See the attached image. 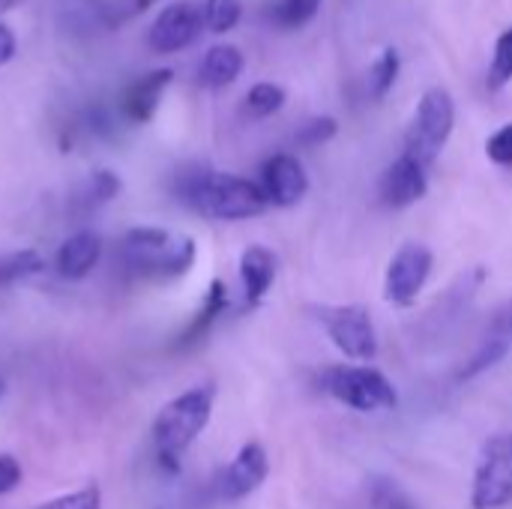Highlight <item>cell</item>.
<instances>
[{
  "mask_svg": "<svg viewBox=\"0 0 512 509\" xmlns=\"http://www.w3.org/2000/svg\"><path fill=\"white\" fill-rule=\"evenodd\" d=\"M177 195L201 216L219 222H240L267 210V198L258 183L207 168L183 174Z\"/></svg>",
  "mask_w": 512,
  "mask_h": 509,
  "instance_id": "cell-1",
  "label": "cell"
},
{
  "mask_svg": "<svg viewBox=\"0 0 512 509\" xmlns=\"http://www.w3.org/2000/svg\"><path fill=\"white\" fill-rule=\"evenodd\" d=\"M213 402H216V390L210 384L192 387L183 396L171 399L156 423H153V441H156V453H159V465L168 468L171 474L180 471V453L195 444V438L207 429L210 417H213Z\"/></svg>",
  "mask_w": 512,
  "mask_h": 509,
  "instance_id": "cell-2",
  "label": "cell"
},
{
  "mask_svg": "<svg viewBox=\"0 0 512 509\" xmlns=\"http://www.w3.org/2000/svg\"><path fill=\"white\" fill-rule=\"evenodd\" d=\"M198 246L186 234L165 228H129L123 237V261L144 279H180L192 270Z\"/></svg>",
  "mask_w": 512,
  "mask_h": 509,
  "instance_id": "cell-3",
  "label": "cell"
},
{
  "mask_svg": "<svg viewBox=\"0 0 512 509\" xmlns=\"http://www.w3.org/2000/svg\"><path fill=\"white\" fill-rule=\"evenodd\" d=\"M318 384L327 396L336 402L360 411V414H375V411H390L396 408L399 396L393 384L369 366H330L318 375Z\"/></svg>",
  "mask_w": 512,
  "mask_h": 509,
  "instance_id": "cell-4",
  "label": "cell"
},
{
  "mask_svg": "<svg viewBox=\"0 0 512 509\" xmlns=\"http://www.w3.org/2000/svg\"><path fill=\"white\" fill-rule=\"evenodd\" d=\"M453 126H456V105H453V96L441 87H432L420 105H417V114L405 132V156L417 159L423 168H429L438 153L444 150V144L450 141L453 135Z\"/></svg>",
  "mask_w": 512,
  "mask_h": 509,
  "instance_id": "cell-5",
  "label": "cell"
},
{
  "mask_svg": "<svg viewBox=\"0 0 512 509\" xmlns=\"http://www.w3.org/2000/svg\"><path fill=\"white\" fill-rule=\"evenodd\" d=\"M315 321L324 327L330 342L339 354H345L354 363H369L378 354V336L375 324L366 306L348 303V306H315Z\"/></svg>",
  "mask_w": 512,
  "mask_h": 509,
  "instance_id": "cell-6",
  "label": "cell"
},
{
  "mask_svg": "<svg viewBox=\"0 0 512 509\" xmlns=\"http://www.w3.org/2000/svg\"><path fill=\"white\" fill-rule=\"evenodd\" d=\"M512 504V432L492 435L477 459L471 507L504 509Z\"/></svg>",
  "mask_w": 512,
  "mask_h": 509,
  "instance_id": "cell-7",
  "label": "cell"
},
{
  "mask_svg": "<svg viewBox=\"0 0 512 509\" xmlns=\"http://www.w3.org/2000/svg\"><path fill=\"white\" fill-rule=\"evenodd\" d=\"M432 273V252L423 243H405L387 264L384 297L393 306H414Z\"/></svg>",
  "mask_w": 512,
  "mask_h": 509,
  "instance_id": "cell-8",
  "label": "cell"
},
{
  "mask_svg": "<svg viewBox=\"0 0 512 509\" xmlns=\"http://www.w3.org/2000/svg\"><path fill=\"white\" fill-rule=\"evenodd\" d=\"M204 33V12L195 0L168 3L147 30V45L156 54H177Z\"/></svg>",
  "mask_w": 512,
  "mask_h": 509,
  "instance_id": "cell-9",
  "label": "cell"
},
{
  "mask_svg": "<svg viewBox=\"0 0 512 509\" xmlns=\"http://www.w3.org/2000/svg\"><path fill=\"white\" fill-rule=\"evenodd\" d=\"M261 192L267 198V204H276V207H294L306 189H309V177L300 165L297 156L291 153H276L264 162L261 168Z\"/></svg>",
  "mask_w": 512,
  "mask_h": 509,
  "instance_id": "cell-10",
  "label": "cell"
},
{
  "mask_svg": "<svg viewBox=\"0 0 512 509\" xmlns=\"http://www.w3.org/2000/svg\"><path fill=\"white\" fill-rule=\"evenodd\" d=\"M426 189H429L426 168H423L417 159L405 156V153L384 171L381 186H378L381 204H384V207H393V210L411 207L414 201H420V198L426 195Z\"/></svg>",
  "mask_w": 512,
  "mask_h": 509,
  "instance_id": "cell-11",
  "label": "cell"
},
{
  "mask_svg": "<svg viewBox=\"0 0 512 509\" xmlns=\"http://www.w3.org/2000/svg\"><path fill=\"white\" fill-rule=\"evenodd\" d=\"M270 474V462H267V453L261 444H246L234 462L228 465V471L222 474V498L228 501H240V498H249L252 492L261 489V483L267 480Z\"/></svg>",
  "mask_w": 512,
  "mask_h": 509,
  "instance_id": "cell-12",
  "label": "cell"
},
{
  "mask_svg": "<svg viewBox=\"0 0 512 509\" xmlns=\"http://www.w3.org/2000/svg\"><path fill=\"white\" fill-rule=\"evenodd\" d=\"M171 78H174V69H168V66L165 69H150L147 75L135 78L126 87V93H123V114L132 123L153 120V114H156V108H159L168 84H171Z\"/></svg>",
  "mask_w": 512,
  "mask_h": 509,
  "instance_id": "cell-13",
  "label": "cell"
},
{
  "mask_svg": "<svg viewBox=\"0 0 512 509\" xmlns=\"http://www.w3.org/2000/svg\"><path fill=\"white\" fill-rule=\"evenodd\" d=\"M102 258V240L93 231H78L72 234L60 249H57V273L63 279H84Z\"/></svg>",
  "mask_w": 512,
  "mask_h": 509,
  "instance_id": "cell-14",
  "label": "cell"
},
{
  "mask_svg": "<svg viewBox=\"0 0 512 509\" xmlns=\"http://www.w3.org/2000/svg\"><path fill=\"white\" fill-rule=\"evenodd\" d=\"M240 279H243V291H246V303L249 306H258L273 279H276V255L264 246H249L243 255H240Z\"/></svg>",
  "mask_w": 512,
  "mask_h": 509,
  "instance_id": "cell-15",
  "label": "cell"
},
{
  "mask_svg": "<svg viewBox=\"0 0 512 509\" xmlns=\"http://www.w3.org/2000/svg\"><path fill=\"white\" fill-rule=\"evenodd\" d=\"M243 72V54L234 45H213L207 48V54L201 57L198 66V81L204 87H228L240 78Z\"/></svg>",
  "mask_w": 512,
  "mask_h": 509,
  "instance_id": "cell-16",
  "label": "cell"
},
{
  "mask_svg": "<svg viewBox=\"0 0 512 509\" xmlns=\"http://www.w3.org/2000/svg\"><path fill=\"white\" fill-rule=\"evenodd\" d=\"M399 69H402V60H399V51L396 48H384L381 57L369 66V75H366V93L372 99H384L396 78H399Z\"/></svg>",
  "mask_w": 512,
  "mask_h": 509,
  "instance_id": "cell-17",
  "label": "cell"
},
{
  "mask_svg": "<svg viewBox=\"0 0 512 509\" xmlns=\"http://www.w3.org/2000/svg\"><path fill=\"white\" fill-rule=\"evenodd\" d=\"M225 306H228V288H225V282H210V291H207V300H204V306L198 309V318L186 327V333H183V345H189V342H198V336H204L207 333V327L225 312Z\"/></svg>",
  "mask_w": 512,
  "mask_h": 509,
  "instance_id": "cell-18",
  "label": "cell"
},
{
  "mask_svg": "<svg viewBox=\"0 0 512 509\" xmlns=\"http://www.w3.org/2000/svg\"><path fill=\"white\" fill-rule=\"evenodd\" d=\"M201 12H204V30L228 33V30H234L240 24L243 3L240 0H204Z\"/></svg>",
  "mask_w": 512,
  "mask_h": 509,
  "instance_id": "cell-19",
  "label": "cell"
},
{
  "mask_svg": "<svg viewBox=\"0 0 512 509\" xmlns=\"http://www.w3.org/2000/svg\"><path fill=\"white\" fill-rule=\"evenodd\" d=\"M282 105H285V90L279 84H273V81H258L246 93V102H243L246 114H252V117H270Z\"/></svg>",
  "mask_w": 512,
  "mask_h": 509,
  "instance_id": "cell-20",
  "label": "cell"
},
{
  "mask_svg": "<svg viewBox=\"0 0 512 509\" xmlns=\"http://www.w3.org/2000/svg\"><path fill=\"white\" fill-rule=\"evenodd\" d=\"M45 267V261L39 258V252L24 249V252H12L0 261V282H15L24 276H33Z\"/></svg>",
  "mask_w": 512,
  "mask_h": 509,
  "instance_id": "cell-21",
  "label": "cell"
},
{
  "mask_svg": "<svg viewBox=\"0 0 512 509\" xmlns=\"http://www.w3.org/2000/svg\"><path fill=\"white\" fill-rule=\"evenodd\" d=\"M321 0H276L273 6V18L282 27H303L306 21L315 18Z\"/></svg>",
  "mask_w": 512,
  "mask_h": 509,
  "instance_id": "cell-22",
  "label": "cell"
},
{
  "mask_svg": "<svg viewBox=\"0 0 512 509\" xmlns=\"http://www.w3.org/2000/svg\"><path fill=\"white\" fill-rule=\"evenodd\" d=\"M507 81H512V27L504 30L495 42V57H492V69H489V84L498 90Z\"/></svg>",
  "mask_w": 512,
  "mask_h": 509,
  "instance_id": "cell-23",
  "label": "cell"
},
{
  "mask_svg": "<svg viewBox=\"0 0 512 509\" xmlns=\"http://www.w3.org/2000/svg\"><path fill=\"white\" fill-rule=\"evenodd\" d=\"M372 509H417V507L408 501V495H405L396 483H390V480H378V483L372 486Z\"/></svg>",
  "mask_w": 512,
  "mask_h": 509,
  "instance_id": "cell-24",
  "label": "cell"
},
{
  "mask_svg": "<svg viewBox=\"0 0 512 509\" xmlns=\"http://www.w3.org/2000/svg\"><path fill=\"white\" fill-rule=\"evenodd\" d=\"M39 509H102V492H99V486H84L72 495L42 504Z\"/></svg>",
  "mask_w": 512,
  "mask_h": 509,
  "instance_id": "cell-25",
  "label": "cell"
},
{
  "mask_svg": "<svg viewBox=\"0 0 512 509\" xmlns=\"http://www.w3.org/2000/svg\"><path fill=\"white\" fill-rule=\"evenodd\" d=\"M336 120L333 117H312L300 132H297V141L303 144V147H318V144H324V141H330L333 135H336Z\"/></svg>",
  "mask_w": 512,
  "mask_h": 509,
  "instance_id": "cell-26",
  "label": "cell"
},
{
  "mask_svg": "<svg viewBox=\"0 0 512 509\" xmlns=\"http://www.w3.org/2000/svg\"><path fill=\"white\" fill-rule=\"evenodd\" d=\"M486 156L495 165H512V123L501 126L489 141H486Z\"/></svg>",
  "mask_w": 512,
  "mask_h": 509,
  "instance_id": "cell-27",
  "label": "cell"
},
{
  "mask_svg": "<svg viewBox=\"0 0 512 509\" xmlns=\"http://www.w3.org/2000/svg\"><path fill=\"white\" fill-rule=\"evenodd\" d=\"M120 192V177L114 171H96L90 177V201L93 204H105Z\"/></svg>",
  "mask_w": 512,
  "mask_h": 509,
  "instance_id": "cell-28",
  "label": "cell"
},
{
  "mask_svg": "<svg viewBox=\"0 0 512 509\" xmlns=\"http://www.w3.org/2000/svg\"><path fill=\"white\" fill-rule=\"evenodd\" d=\"M21 483V465L12 453H0V495H9Z\"/></svg>",
  "mask_w": 512,
  "mask_h": 509,
  "instance_id": "cell-29",
  "label": "cell"
},
{
  "mask_svg": "<svg viewBox=\"0 0 512 509\" xmlns=\"http://www.w3.org/2000/svg\"><path fill=\"white\" fill-rule=\"evenodd\" d=\"M489 339H495V342H501L507 351H510L512 345V303H507L501 312H498V318H495V324H492V333H489Z\"/></svg>",
  "mask_w": 512,
  "mask_h": 509,
  "instance_id": "cell-30",
  "label": "cell"
},
{
  "mask_svg": "<svg viewBox=\"0 0 512 509\" xmlns=\"http://www.w3.org/2000/svg\"><path fill=\"white\" fill-rule=\"evenodd\" d=\"M12 57H15V33L6 24H0V66L9 63Z\"/></svg>",
  "mask_w": 512,
  "mask_h": 509,
  "instance_id": "cell-31",
  "label": "cell"
},
{
  "mask_svg": "<svg viewBox=\"0 0 512 509\" xmlns=\"http://www.w3.org/2000/svg\"><path fill=\"white\" fill-rule=\"evenodd\" d=\"M15 3H21V0H0V15H3L6 9H12Z\"/></svg>",
  "mask_w": 512,
  "mask_h": 509,
  "instance_id": "cell-32",
  "label": "cell"
},
{
  "mask_svg": "<svg viewBox=\"0 0 512 509\" xmlns=\"http://www.w3.org/2000/svg\"><path fill=\"white\" fill-rule=\"evenodd\" d=\"M3 393H6V387H3V381H0V399H3Z\"/></svg>",
  "mask_w": 512,
  "mask_h": 509,
  "instance_id": "cell-33",
  "label": "cell"
}]
</instances>
